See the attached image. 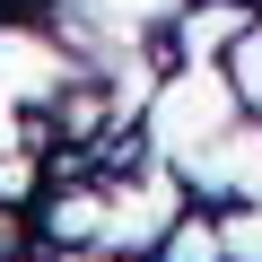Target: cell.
Wrapping results in <instances>:
<instances>
[{"instance_id": "6da1fadb", "label": "cell", "mask_w": 262, "mask_h": 262, "mask_svg": "<svg viewBox=\"0 0 262 262\" xmlns=\"http://www.w3.org/2000/svg\"><path fill=\"white\" fill-rule=\"evenodd\" d=\"M61 262H88V253H61ZM96 262H114V253H96Z\"/></svg>"}]
</instances>
